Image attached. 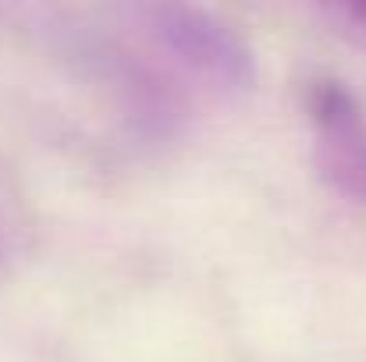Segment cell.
I'll return each mask as SVG.
<instances>
[{
  "label": "cell",
  "mask_w": 366,
  "mask_h": 362,
  "mask_svg": "<svg viewBox=\"0 0 366 362\" xmlns=\"http://www.w3.org/2000/svg\"><path fill=\"white\" fill-rule=\"evenodd\" d=\"M302 118L317 178L366 210V104L342 79L313 75L302 86Z\"/></svg>",
  "instance_id": "obj_2"
},
{
  "label": "cell",
  "mask_w": 366,
  "mask_h": 362,
  "mask_svg": "<svg viewBox=\"0 0 366 362\" xmlns=\"http://www.w3.org/2000/svg\"><path fill=\"white\" fill-rule=\"evenodd\" d=\"M310 14L320 18V25L331 36L345 39L356 50H366V0H327V4H313Z\"/></svg>",
  "instance_id": "obj_3"
},
{
  "label": "cell",
  "mask_w": 366,
  "mask_h": 362,
  "mask_svg": "<svg viewBox=\"0 0 366 362\" xmlns=\"http://www.w3.org/2000/svg\"><path fill=\"white\" fill-rule=\"evenodd\" d=\"M11 245H14V210H11V199L0 185V263L7 259Z\"/></svg>",
  "instance_id": "obj_4"
},
{
  "label": "cell",
  "mask_w": 366,
  "mask_h": 362,
  "mask_svg": "<svg viewBox=\"0 0 366 362\" xmlns=\"http://www.w3.org/2000/svg\"><path fill=\"white\" fill-rule=\"evenodd\" d=\"M135 32L203 104H232L256 82L245 36L221 14L196 4H122Z\"/></svg>",
  "instance_id": "obj_1"
}]
</instances>
